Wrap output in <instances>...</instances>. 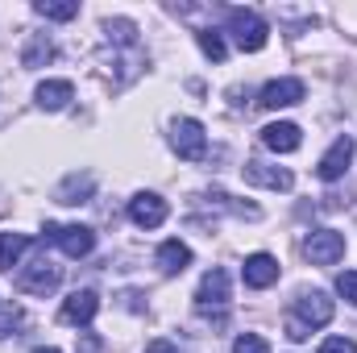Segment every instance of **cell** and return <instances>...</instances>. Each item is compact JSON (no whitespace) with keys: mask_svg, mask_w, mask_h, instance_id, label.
<instances>
[{"mask_svg":"<svg viewBox=\"0 0 357 353\" xmlns=\"http://www.w3.org/2000/svg\"><path fill=\"white\" fill-rule=\"evenodd\" d=\"M146 353H183V350H178V345H171V341H162V337H158V341H150V345H146Z\"/></svg>","mask_w":357,"mask_h":353,"instance_id":"cell-27","label":"cell"},{"mask_svg":"<svg viewBox=\"0 0 357 353\" xmlns=\"http://www.w3.org/2000/svg\"><path fill=\"white\" fill-rule=\"evenodd\" d=\"M337 291H341V299L357 303V270H345V274H337Z\"/></svg>","mask_w":357,"mask_h":353,"instance_id":"cell-25","label":"cell"},{"mask_svg":"<svg viewBox=\"0 0 357 353\" xmlns=\"http://www.w3.org/2000/svg\"><path fill=\"white\" fill-rule=\"evenodd\" d=\"M104 38L116 42V46H137V25L125 21V17H116V21L108 17V21H104Z\"/></svg>","mask_w":357,"mask_h":353,"instance_id":"cell-21","label":"cell"},{"mask_svg":"<svg viewBox=\"0 0 357 353\" xmlns=\"http://www.w3.org/2000/svg\"><path fill=\"white\" fill-rule=\"evenodd\" d=\"M245 183L254 187H270V191H291L295 187V175L287 167H270V163H245Z\"/></svg>","mask_w":357,"mask_h":353,"instance_id":"cell-12","label":"cell"},{"mask_svg":"<svg viewBox=\"0 0 357 353\" xmlns=\"http://www.w3.org/2000/svg\"><path fill=\"white\" fill-rule=\"evenodd\" d=\"M91 191H96V179L91 175H67L63 183H59L54 200H59V204H88Z\"/></svg>","mask_w":357,"mask_h":353,"instance_id":"cell-17","label":"cell"},{"mask_svg":"<svg viewBox=\"0 0 357 353\" xmlns=\"http://www.w3.org/2000/svg\"><path fill=\"white\" fill-rule=\"evenodd\" d=\"M349 163H354V137H337V142L324 150V158H320L316 175L324 179V183H337V179L349 171Z\"/></svg>","mask_w":357,"mask_h":353,"instance_id":"cell-10","label":"cell"},{"mask_svg":"<svg viewBox=\"0 0 357 353\" xmlns=\"http://www.w3.org/2000/svg\"><path fill=\"white\" fill-rule=\"evenodd\" d=\"M262 146L274 150V154H295L299 146H303V133H299V125H291V121H274L262 129Z\"/></svg>","mask_w":357,"mask_h":353,"instance_id":"cell-13","label":"cell"},{"mask_svg":"<svg viewBox=\"0 0 357 353\" xmlns=\"http://www.w3.org/2000/svg\"><path fill=\"white\" fill-rule=\"evenodd\" d=\"M54 59V46H50V38H42V33H33L29 42H25V50H21V67H46Z\"/></svg>","mask_w":357,"mask_h":353,"instance_id":"cell-19","label":"cell"},{"mask_svg":"<svg viewBox=\"0 0 357 353\" xmlns=\"http://www.w3.org/2000/svg\"><path fill=\"white\" fill-rule=\"evenodd\" d=\"M33 100H38L42 112H63L75 100V88H71V80H46V84H38Z\"/></svg>","mask_w":357,"mask_h":353,"instance_id":"cell-14","label":"cell"},{"mask_svg":"<svg viewBox=\"0 0 357 353\" xmlns=\"http://www.w3.org/2000/svg\"><path fill=\"white\" fill-rule=\"evenodd\" d=\"M337 303L324 295V291H299L295 303H291V316H287V337L291 341H307L316 329H324L333 320Z\"/></svg>","mask_w":357,"mask_h":353,"instance_id":"cell-1","label":"cell"},{"mask_svg":"<svg viewBox=\"0 0 357 353\" xmlns=\"http://www.w3.org/2000/svg\"><path fill=\"white\" fill-rule=\"evenodd\" d=\"M42 237H50L67 258H88L91 250H96V233H91L88 225H46Z\"/></svg>","mask_w":357,"mask_h":353,"instance_id":"cell-6","label":"cell"},{"mask_svg":"<svg viewBox=\"0 0 357 353\" xmlns=\"http://www.w3.org/2000/svg\"><path fill=\"white\" fill-rule=\"evenodd\" d=\"M320 353H357V341L354 337H328V341L320 345Z\"/></svg>","mask_w":357,"mask_h":353,"instance_id":"cell-26","label":"cell"},{"mask_svg":"<svg viewBox=\"0 0 357 353\" xmlns=\"http://www.w3.org/2000/svg\"><path fill=\"white\" fill-rule=\"evenodd\" d=\"M17 324H21V312H17L13 303H0V341H4V337H13V333H17Z\"/></svg>","mask_w":357,"mask_h":353,"instance_id":"cell-24","label":"cell"},{"mask_svg":"<svg viewBox=\"0 0 357 353\" xmlns=\"http://www.w3.org/2000/svg\"><path fill=\"white\" fill-rule=\"evenodd\" d=\"M233 353H270V345L258 333H241V337L233 341Z\"/></svg>","mask_w":357,"mask_h":353,"instance_id":"cell-23","label":"cell"},{"mask_svg":"<svg viewBox=\"0 0 357 353\" xmlns=\"http://www.w3.org/2000/svg\"><path fill=\"white\" fill-rule=\"evenodd\" d=\"M167 200L162 195H154V191H137L133 200H129V220L137 225V229H158L162 220H167Z\"/></svg>","mask_w":357,"mask_h":353,"instance_id":"cell-8","label":"cell"},{"mask_svg":"<svg viewBox=\"0 0 357 353\" xmlns=\"http://www.w3.org/2000/svg\"><path fill=\"white\" fill-rule=\"evenodd\" d=\"M187 266H191V250H187L178 237H171V241L158 246V270H162V274H183Z\"/></svg>","mask_w":357,"mask_h":353,"instance_id":"cell-16","label":"cell"},{"mask_svg":"<svg viewBox=\"0 0 357 353\" xmlns=\"http://www.w3.org/2000/svg\"><path fill=\"white\" fill-rule=\"evenodd\" d=\"M303 254H307L312 266H337L345 258V233H337V229H316V233H307Z\"/></svg>","mask_w":357,"mask_h":353,"instance_id":"cell-7","label":"cell"},{"mask_svg":"<svg viewBox=\"0 0 357 353\" xmlns=\"http://www.w3.org/2000/svg\"><path fill=\"white\" fill-rule=\"evenodd\" d=\"M29 246H33V237H25V233H0V270H13Z\"/></svg>","mask_w":357,"mask_h":353,"instance_id":"cell-18","label":"cell"},{"mask_svg":"<svg viewBox=\"0 0 357 353\" xmlns=\"http://www.w3.org/2000/svg\"><path fill=\"white\" fill-rule=\"evenodd\" d=\"M299 100H303V84L287 75V80H270L266 88H262V100H258V104H262V108H291V104H299Z\"/></svg>","mask_w":357,"mask_h":353,"instance_id":"cell-15","label":"cell"},{"mask_svg":"<svg viewBox=\"0 0 357 353\" xmlns=\"http://www.w3.org/2000/svg\"><path fill=\"white\" fill-rule=\"evenodd\" d=\"M195 42H199V50H204L212 63H220V59L229 54V46H225V38H220L216 29H199V33H195Z\"/></svg>","mask_w":357,"mask_h":353,"instance_id":"cell-22","label":"cell"},{"mask_svg":"<svg viewBox=\"0 0 357 353\" xmlns=\"http://www.w3.org/2000/svg\"><path fill=\"white\" fill-rule=\"evenodd\" d=\"M171 146H175L178 158L199 163V158L208 154V133H204V125H199L195 117H178L175 125H171Z\"/></svg>","mask_w":357,"mask_h":353,"instance_id":"cell-4","label":"cell"},{"mask_svg":"<svg viewBox=\"0 0 357 353\" xmlns=\"http://www.w3.org/2000/svg\"><path fill=\"white\" fill-rule=\"evenodd\" d=\"M96 312H100V295L96 291H71L67 299H63V308H59V320L63 324H75V329H84V324H91L96 320Z\"/></svg>","mask_w":357,"mask_h":353,"instance_id":"cell-9","label":"cell"},{"mask_svg":"<svg viewBox=\"0 0 357 353\" xmlns=\"http://www.w3.org/2000/svg\"><path fill=\"white\" fill-rule=\"evenodd\" d=\"M229 308V270H208L195 287V312L199 316H212V312H225Z\"/></svg>","mask_w":357,"mask_h":353,"instance_id":"cell-5","label":"cell"},{"mask_svg":"<svg viewBox=\"0 0 357 353\" xmlns=\"http://www.w3.org/2000/svg\"><path fill=\"white\" fill-rule=\"evenodd\" d=\"M33 13L46 17V21H71V17L79 13V4H75V0H38Z\"/></svg>","mask_w":357,"mask_h":353,"instance_id":"cell-20","label":"cell"},{"mask_svg":"<svg viewBox=\"0 0 357 353\" xmlns=\"http://www.w3.org/2000/svg\"><path fill=\"white\" fill-rule=\"evenodd\" d=\"M59 283H63V266L50 262V258H42V262H29L21 266V274H17V287L25 291V295H54L59 291Z\"/></svg>","mask_w":357,"mask_h":353,"instance_id":"cell-3","label":"cell"},{"mask_svg":"<svg viewBox=\"0 0 357 353\" xmlns=\"http://www.w3.org/2000/svg\"><path fill=\"white\" fill-rule=\"evenodd\" d=\"M229 33H233V42L245 50V54H258L262 46L270 42V25L254 13V8H229Z\"/></svg>","mask_w":357,"mask_h":353,"instance_id":"cell-2","label":"cell"},{"mask_svg":"<svg viewBox=\"0 0 357 353\" xmlns=\"http://www.w3.org/2000/svg\"><path fill=\"white\" fill-rule=\"evenodd\" d=\"M33 353H59V350H33Z\"/></svg>","mask_w":357,"mask_h":353,"instance_id":"cell-28","label":"cell"},{"mask_svg":"<svg viewBox=\"0 0 357 353\" xmlns=\"http://www.w3.org/2000/svg\"><path fill=\"white\" fill-rule=\"evenodd\" d=\"M278 258L274 254H250L245 266H241V278H245V287H254V291H266L278 283Z\"/></svg>","mask_w":357,"mask_h":353,"instance_id":"cell-11","label":"cell"}]
</instances>
